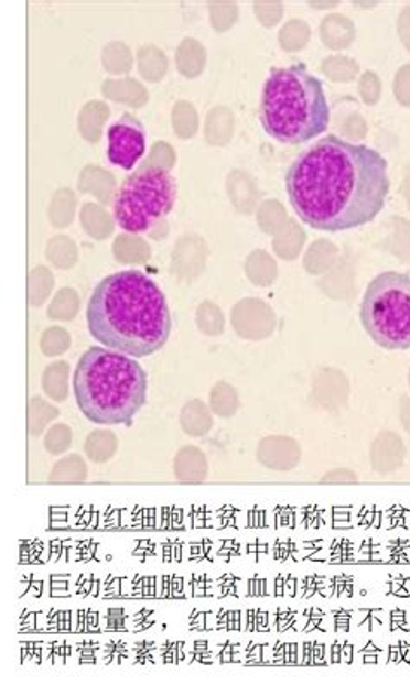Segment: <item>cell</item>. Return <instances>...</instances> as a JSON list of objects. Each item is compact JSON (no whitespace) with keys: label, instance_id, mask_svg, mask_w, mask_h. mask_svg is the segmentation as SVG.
<instances>
[{"label":"cell","instance_id":"6da1fadb","mask_svg":"<svg viewBox=\"0 0 410 684\" xmlns=\"http://www.w3.org/2000/svg\"><path fill=\"white\" fill-rule=\"evenodd\" d=\"M285 193L300 220L321 232H345L375 220L390 194L388 161L338 135L314 142L290 164Z\"/></svg>","mask_w":410,"mask_h":684},{"label":"cell","instance_id":"7a4b0ae2","mask_svg":"<svg viewBox=\"0 0 410 684\" xmlns=\"http://www.w3.org/2000/svg\"><path fill=\"white\" fill-rule=\"evenodd\" d=\"M89 333L105 348L151 357L172 333V315L160 285L139 270L111 273L94 287L87 304Z\"/></svg>","mask_w":410,"mask_h":684},{"label":"cell","instance_id":"3957f363","mask_svg":"<svg viewBox=\"0 0 410 684\" xmlns=\"http://www.w3.org/2000/svg\"><path fill=\"white\" fill-rule=\"evenodd\" d=\"M78 409L97 425H130L148 400V376L126 352L93 346L73 373Z\"/></svg>","mask_w":410,"mask_h":684},{"label":"cell","instance_id":"277c9868","mask_svg":"<svg viewBox=\"0 0 410 684\" xmlns=\"http://www.w3.org/2000/svg\"><path fill=\"white\" fill-rule=\"evenodd\" d=\"M258 115L267 135L282 144L300 145L327 132L330 100L321 78L298 63L270 72Z\"/></svg>","mask_w":410,"mask_h":684},{"label":"cell","instance_id":"5b68a950","mask_svg":"<svg viewBox=\"0 0 410 684\" xmlns=\"http://www.w3.org/2000/svg\"><path fill=\"white\" fill-rule=\"evenodd\" d=\"M367 336L381 348L410 349V275L382 272L367 285L360 304Z\"/></svg>","mask_w":410,"mask_h":684},{"label":"cell","instance_id":"8992f818","mask_svg":"<svg viewBox=\"0 0 410 684\" xmlns=\"http://www.w3.org/2000/svg\"><path fill=\"white\" fill-rule=\"evenodd\" d=\"M175 199V176L158 164H144L133 170L115 194V221L126 232H148L158 220L172 211Z\"/></svg>","mask_w":410,"mask_h":684},{"label":"cell","instance_id":"52a82bcc","mask_svg":"<svg viewBox=\"0 0 410 684\" xmlns=\"http://www.w3.org/2000/svg\"><path fill=\"white\" fill-rule=\"evenodd\" d=\"M145 152V129L132 112H123L108 129V160L123 170H133Z\"/></svg>","mask_w":410,"mask_h":684},{"label":"cell","instance_id":"ba28073f","mask_svg":"<svg viewBox=\"0 0 410 684\" xmlns=\"http://www.w3.org/2000/svg\"><path fill=\"white\" fill-rule=\"evenodd\" d=\"M257 460L276 473H290L302 460V448L290 436H269L260 441Z\"/></svg>","mask_w":410,"mask_h":684},{"label":"cell","instance_id":"9c48e42d","mask_svg":"<svg viewBox=\"0 0 410 684\" xmlns=\"http://www.w3.org/2000/svg\"><path fill=\"white\" fill-rule=\"evenodd\" d=\"M406 460V446L399 434L385 431L376 437L370 448V464L376 473L387 476L402 467Z\"/></svg>","mask_w":410,"mask_h":684},{"label":"cell","instance_id":"30bf717a","mask_svg":"<svg viewBox=\"0 0 410 684\" xmlns=\"http://www.w3.org/2000/svg\"><path fill=\"white\" fill-rule=\"evenodd\" d=\"M173 474L182 485H202L208 477V460L197 446H184L173 460Z\"/></svg>","mask_w":410,"mask_h":684},{"label":"cell","instance_id":"8fae6325","mask_svg":"<svg viewBox=\"0 0 410 684\" xmlns=\"http://www.w3.org/2000/svg\"><path fill=\"white\" fill-rule=\"evenodd\" d=\"M85 455L94 464H106L118 452V437L114 431L97 428L85 439Z\"/></svg>","mask_w":410,"mask_h":684},{"label":"cell","instance_id":"7c38bea8","mask_svg":"<svg viewBox=\"0 0 410 684\" xmlns=\"http://www.w3.org/2000/svg\"><path fill=\"white\" fill-rule=\"evenodd\" d=\"M181 427L187 436L203 437L214 427L212 413L202 401L187 403L181 413Z\"/></svg>","mask_w":410,"mask_h":684},{"label":"cell","instance_id":"4fadbf2b","mask_svg":"<svg viewBox=\"0 0 410 684\" xmlns=\"http://www.w3.org/2000/svg\"><path fill=\"white\" fill-rule=\"evenodd\" d=\"M89 476L87 464L78 455H68L54 465L53 473L48 474L51 485H80Z\"/></svg>","mask_w":410,"mask_h":684},{"label":"cell","instance_id":"5bb4252c","mask_svg":"<svg viewBox=\"0 0 410 684\" xmlns=\"http://www.w3.org/2000/svg\"><path fill=\"white\" fill-rule=\"evenodd\" d=\"M57 415H60L57 409L35 398V400L30 403L29 409V433L35 437L42 436L47 425L51 424L54 419H57Z\"/></svg>","mask_w":410,"mask_h":684},{"label":"cell","instance_id":"9a60e30c","mask_svg":"<svg viewBox=\"0 0 410 684\" xmlns=\"http://www.w3.org/2000/svg\"><path fill=\"white\" fill-rule=\"evenodd\" d=\"M72 428L66 424L53 425V427L48 428L47 433H45L44 448L47 449V453H51V455H63V453L72 448Z\"/></svg>","mask_w":410,"mask_h":684},{"label":"cell","instance_id":"2e32d148","mask_svg":"<svg viewBox=\"0 0 410 684\" xmlns=\"http://www.w3.org/2000/svg\"><path fill=\"white\" fill-rule=\"evenodd\" d=\"M238 406L239 401L233 389L227 391V394H224V397H222L220 391H217V389L212 392V410L222 419H229V416L236 415Z\"/></svg>","mask_w":410,"mask_h":684},{"label":"cell","instance_id":"e0dca14e","mask_svg":"<svg viewBox=\"0 0 410 684\" xmlns=\"http://www.w3.org/2000/svg\"><path fill=\"white\" fill-rule=\"evenodd\" d=\"M354 482H357V476L346 468H336L321 479V485H354Z\"/></svg>","mask_w":410,"mask_h":684}]
</instances>
